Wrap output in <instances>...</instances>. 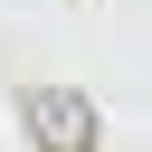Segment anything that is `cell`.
I'll use <instances>...</instances> for the list:
<instances>
[{"label":"cell","mask_w":152,"mask_h":152,"mask_svg":"<svg viewBox=\"0 0 152 152\" xmlns=\"http://www.w3.org/2000/svg\"><path fill=\"white\" fill-rule=\"evenodd\" d=\"M19 124L38 133V152H95V104L76 86H28L19 95Z\"/></svg>","instance_id":"cell-1"}]
</instances>
